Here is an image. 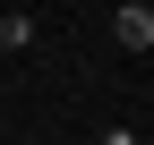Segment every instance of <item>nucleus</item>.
I'll list each match as a JSON object with an SVG mask.
<instances>
[{
	"label": "nucleus",
	"mask_w": 154,
	"mask_h": 145,
	"mask_svg": "<svg viewBox=\"0 0 154 145\" xmlns=\"http://www.w3.org/2000/svg\"><path fill=\"white\" fill-rule=\"evenodd\" d=\"M111 34H120V51H154V9H146V0H120Z\"/></svg>",
	"instance_id": "f257e3e1"
},
{
	"label": "nucleus",
	"mask_w": 154,
	"mask_h": 145,
	"mask_svg": "<svg viewBox=\"0 0 154 145\" xmlns=\"http://www.w3.org/2000/svg\"><path fill=\"white\" fill-rule=\"evenodd\" d=\"M26 43H34V17L9 9V17H0V51H26Z\"/></svg>",
	"instance_id": "f03ea898"
},
{
	"label": "nucleus",
	"mask_w": 154,
	"mask_h": 145,
	"mask_svg": "<svg viewBox=\"0 0 154 145\" xmlns=\"http://www.w3.org/2000/svg\"><path fill=\"white\" fill-rule=\"evenodd\" d=\"M103 145H137V128H120V120H111V128H103Z\"/></svg>",
	"instance_id": "7ed1b4c3"
}]
</instances>
